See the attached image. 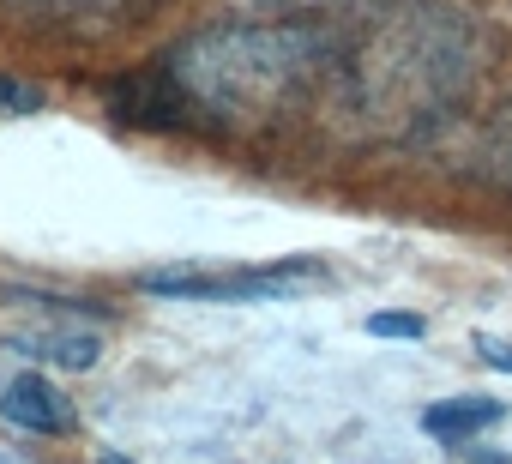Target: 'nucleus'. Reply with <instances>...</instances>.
Masks as SVG:
<instances>
[{
	"mask_svg": "<svg viewBox=\"0 0 512 464\" xmlns=\"http://www.w3.org/2000/svg\"><path fill=\"white\" fill-rule=\"evenodd\" d=\"M338 67V43L308 19L217 25L163 55L157 73H139L109 91L121 121L139 127H260L290 109L320 73Z\"/></svg>",
	"mask_w": 512,
	"mask_h": 464,
	"instance_id": "f257e3e1",
	"label": "nucleus"
},
{
	"mask_svg": "<svg viewBox=\"0 0 512 464\" xmlns=\"http://www.w3.org/2000/svg\"><path fill=\"white\" fill-rule=\"evenodd\" d=\"M332 73L362 133L410 139L470 91L476 37L446 7H392L350 55L338 49Z\"/></svg>",
	"mask_w": 512,
	"mask_h": 464,
	"instance_id": "f03ea898",
	"label": "nucleus"
},
{
	"mask_svg": "<svg viewBox=\"0 0 512 464\" xmlns=\"http://www.w3.org/2000/svg\"><path fill=\"white\" fill-rule=\"evenodd\" d=\"M308 284H326L320 260H278V266H163L139 272L145 296L169 302H284Z\"/></svg>",
	"mask_w": 512,
	"mask_h": 464,
	"instance_id": "7ed1b4c3",
	"label": "nucleus"
},
{
	"mask_svg": "<svg viewBox=\"0 0 512 464\" xmlns=\"http://www.w3.org/2000/svg\"><path fill=\"white\" fill-rule=\"evenodd\" d=\"M0 416H7L13 428H25V434H73V428H79L73 404H67L61 386H49L43 374L7 380V392H0Z\"/></svg>",
	"mask_w": 512,
	"mask_h": 464,
	"instance_id": "20e7f679",
	"label": "nucleus"
},
{
	"mask_svg": "<svg viewBox=\"0 0 512 464\" xmlns=\"http://www.w3.org/2000/svg\"><path fill=\"white\" fill-rule=\"evenodd\" d=\"M13 350L31 356V362H55V368H91L103 344H97V332H79V326H73V308H67L55 326H31V332H19Z\"/></svg>",
	"mask_w": 512,
	"mask_h": 464,
	"instance_id": "39448f33",
	"label": "nucleus"
},
{
	"mask_svg": "<svg viewBox=\"0 0 512 464\" xmlns=\"http://www.w3.org/2000/svg\"><path fill=\"white\" fill-rule=\"evenodd\" d=\"M500 416H506V404H500V398L464 392V398H440V404H428V410H422V428H428L434 440H446V446H464L470 434L494 428Z\"/></svg>",
	"mask_w": 512,
	"mask_h": 464,
	"instance_id": "423d86ee",
	"label": "nucleus"
},
{
	"mask_svg": "<svg viewBox=\"0 0 512 464\" xmlns=\"http://www.w3.org/2000/svg\"><path fill=\"white\" fill-rule=\"evenodd\" d=\"M476 175H488L494 187H512V103H500L476 139Z\"/></svg>",
	"mask_w": 512,
	"mask_h": 464,
	"instance_id": "0eeeda50",
	"label": "nucleus"
},
{
	"mask_svg": "<svg viewBox=\"0 0 512 464\" xmlns=\"http://www.w3.org/2000/svg\"><path fill=\"white\" fill-rule=\"evenodd\" d=\"M49 97H43V85H31V79H13V73H0V121H13V115H37Z\"/></svg>",
	"mask_w": 512,
	"mask_h": 464,
	"instance_id": "6e6552de",
	"label": "nucleus"
},
{
	"mask_svg": "<svg viewBox=\"0 0 512 464\" xmlns=\"http://www.w3.org/2000/svg\"><path fill=\"white\" fill-rule=\"evenodd\" d=\"M278 19H320V13H356V7H380V0H266Z\"/></svg>",
	"mask_w": 512,
	"mask_h": 464,
	"instance_id": "1a4fd4ad",
	"label": "nucleus"
},
{
	"mask_svg": "<svg viewBox=\"0 0 512 464\" xmlns=\"http://www.w3.org/2000/svg\"><path fill=\"white\" fill-rule=\"evenodd\" d=\"M368 332L374 338H422L428 320L422 314H368Z\"/></svg>",
	"mask_w": 512,
	"mask_h": 464,
	"instance_id": "9d476101",
	"label": "nucleus"
},
{
	"mask_svg": "<svg viewBox=\"0 0 512 464\" xmlns=\"http://www.w3.org/2000/svg\"><path fill=\"white\" fill-rule=\"evenodd\" d=\"M476 356H482L488 368L512 374V344H506V338H488V332H476Z\"/></svg>",
	"mask_w": 512,
	"mask_h": 464,
	"instance_id": "9b49d317",
	"label": "nucleus"
},
{
	"mask_svg": "<svg viewBox=\"0 0 512 464\" xmlns=\"http://www.w3.org/2000/svg\"><path fill=\"white\" fill-rule=\"evenodd\" d=\"M97 464H133V458H115V452H109V458H97Z\"/></svg>",
	"mask_w": 512,
	"mask_h": 464,
	"instance_id": "f8f14e48",
	"label": "nucleus"
}]
</instances>
